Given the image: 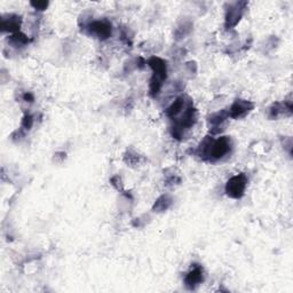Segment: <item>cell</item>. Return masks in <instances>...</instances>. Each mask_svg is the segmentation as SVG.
Returning a JSON list of instances; mask_svg holds the SVG:
<instances>
[{
    "instance_id": "cell-1",
    "label": "cell",
    "mask_w": 293,
    "mask_h": 293,
    "mask_svg": "<svg viewBox=\"0 0 293 293\" xmlns=\"http://www.w3.org/2000/svg\"><path fill=\"white\" fill-rule=\"evenodd\" d=\"M232 142L229 136H220L213 139L212 136H205L197 148L198 157L206 162H217L230 153Z\"/></svg>"
},
{
    "instance_id": "cell-2",
    "label": "cell",
    "mask_w": 293,
    "mask_h": 293,
    "mask_svg": "<svg viewBox=\"0 0 293 293\" xmlns=\"http://www.w3.org/2000/svg\"><path fill=\"white\" fill-rule=\"evenodd\" d=\"M148 66L153 70V76H151L149 84V94L153 98H156L167 78V64L165 60L158 56H153L148 60Z\"/></svg>"
},
{
    "instance_id": "cell-3",
    "label": "cell",
    "mask_w": 293,
    "mask_h": 293,
    "mask_svg": "<svg viewBox=\"0 0 293 293\" xmlns=\"http://www.w3.org/2000/svg\"><path fill=\"white\" fill-rule=\"evenodd\" d=\"M180 117H177L174 121V125L171 128V134L175 140L181 141L185 136L186 132L189 131L190 128L194 127L198 118V112L197 109L192 107V104L186 108L183 111L179 114Z\"/></svg>"
},
{
    "instance_id": "cell-4",
    "label": "cell",
    "mask_w": 293,
    "mask_h": 293,
    "mask_svg": "<svg viewBox=\"0 0 293 293\" xmlns=\"http://www.w3.org/2000/svg\"><path fill=\"white\" fill-rule=\"evenodd\" d=\"M82 29L86 30L87 35H90L99 40H107L112 35V25L108 20H92L82 25Z\"/></svg>"
},
{
    "instance_id": "cell-5",
    "label": "cell",
    "mask_w": 293,
    "mask_h": 293,
    "mask_svg": "<svg viewBox=\"0 0 293 293\" xmlns=\"http://www.w3.org/2000/svg\"><path fill=\"white\" fill-rule=\"evenodd\" d=\"M247 183H249V179L245 173L236 174L229 179L226 183V187H224L226 195L229 198L241 199L245 195Z\"/></svg>"
},
{
    "instance_id": "cell-6",
    "label": "cell",
    "mask_w": 293,
    "mask_h": 293,
    "mask_svg": "<svg viewBox=\"0 0 293 293\" xmlns=\"http://www.w3.org/2000/svg\"><path fill=\"white\" fill-rule=\"evenodd\" d=\"M246 6V2H236L229 5L226 11V15H224V27H226V30H230L238 24V22L241 21L243 14L245 12Z\"/></svg>"
},
{
    "instance_id": "cell-7",
    "label": "cell",
    "mask_w": 293,
    "mask_h": 293,
    "mask_svg": "<svg viewBox=\"0 0 293 293\" xmlns=\"http://www.w3.org/2000/svg\"><path fill=\"white\" fill-rule=\"evenodd\" d=\"M254 109V103L251 101L238 99L228 109V116L231 119H241L247 116Z\"/></svg>"
},
{
    "instance_id": "cell-8",
    "label": "cell",
    "mask_w": 293,
    "mask_h": 293,
    "mask_svg": "<svg viewBox=\"0 0 293 293\" xmlns=\"http://www.w3.org/2000/svg\"><path fill=\"white\" fill-rule=\"evenodd\" d=\"M204 268L200 265H194L189 272L186 274L185 285L188 290H195L197 286L204 282Z\"/></svg>"
},
{
    "instance_id": "cell-9",
    "label": "cell",
    "mask_w": 293,
    "mask_h": 293,
    "mask_svg": "<svg viewBox=\"0 0 293 293\" xmlns=\"http://www.w3.org/2000/svg\"><path fill=\"white\" fill-rule=\"evenodd\" d=\"M228 118H229L228 110H221V111L211 114L208 119L211 134L215 135V134H219L221 131H223L224 123L227 122Z\"/></svg>"
},
{
    "instance_id": "cell-10",
    "label": "cell",
    "mask_w": 293,
    "mask_h": 293,
    "mask_svg": "<svg viewBox=\"0 0 293 293\" xmlns=\"http://www.w3.org/2000/svg\"><path fill=\"white\" fill-rule=\"evenodd\" d=\"M22 25V17L16 14H8L2 18V31L3 32H11V34H16L20 32V27Z\"/></svg>"
},
{
    "instance_id": "cell-11",
    "label": "cell",
    "mask_w": 293,
    "mask_h": 293,
    "mask_svg": "<svg viewBox=\"0 0 293 293\" xmlns=\"http://www.w3.org/2000/svg\"><path fill=\"white\" fill-rule=\"evenodd\" d=\"M189 105H191V101H186L185 96H180L166 109V116L173 121Z\"/></svg>"
},
{
    "instance_id": "cell-12",
    "label": "cell",
    "mask_w": 293,
    "mask_h": 293,
    "mask_svg": "<svg viewBox=\"0 0 293 293\" xmlns=\"http://www.w3.org/2000/svg\"><path fill=\"white\" fill-rule=\"evenodd\" d=\"M292 103L291 101H285V102H276L274 103L269 109V118L276 119L281 116L292 113Z\"/></svg>"
},
{
    "instance_id": "cell-13",
    "label": "cell",
    "mask_w": 293,
    "mask_h": 293,
    "mask_svg": "<svg viewBox=\"0 0 293 293\" xmlns=\"http://www.w3.org/2000/svg\"><path fill=\"white\" fill-rule=\"evenodd\" d=\"M173 204V198L168 194L162 195L156 199L155 204L153 205V212L156 213H162L167 211L169 208H171Z\"/></svg>"
},
{
    "instance_id": "cell-14",
    "label": "cell",
    "mask_w": 293,
    "mask_h": 293,
    "mask_svg": "<svg viewBox=\"0 0 293 293\" xmlns=\"http://www.w3.org/2000/svg\"><path fill=\"white\" fill-rule=\"evenodd\" d=\"M192 26H194V24H192L190 20H185L181 23H179L175 31H174V38H175V40L185 39L188 35H190V32L192 31Z\"/></svg>"
},
{
    "instance_id": "cell-15",
    "label": "cell",
    "mask_w": 293,
    "mask_h": 293,
    "mask_svg": "<svg viewBox=\"0 0 293 293\" xmlns=\"http://www.w3.org/2000/svg\"><path fill=\"white\" fill-rule=\"evenodd\" d=\"M30 39L27 38V37L22 34V32H16V34H13L11 37L8 38V43L9 45L12 46V47H15V48H21V47H24L27 44L30 43Z\"/></svg>"
},
{
    "instance_id": "cell-16",
    "label": "cell",
    "mask_w": 293,
    "mask_h": 293,
    "mask_svg": "<svg viewBox=\"0 0 293 293\" xmlns=\"http://www.w3.org/2000/svg\"><path fill=\"white\" fill-rule=\"evenodd\" d=\"M124 162L130 165V166H137L142 162V156L134 150H127L126 154L124 155Z\"/></svg>"
},
{
    "instance_id": "cell-17",
    "label": "cell",
    "mask_w": 293,
    "mask_h": 293,
    "mask_svg": "<svg viewBox=\"0 0 293 293\" xmlns=\"http://www.w3.org/2000/svg\"><path fill=\"white\" fill-rule=\"evenodd\" d=\"M165 185L167 187H174L177 185H180L181 178L175 173H168V171L165 172Z\"/></svg>"
},
{
    "instance_id": "cell-18",
    "label": "cell",
    "mask_w": 293,
    "mask_h": 293,
    "mask_svg": "<svg viewBox=\"0 0 293 293\" xmlns=\"http://www.w3.org/2000/svg\"><path fill=\"white\" fill-rule=\"evenodd\" d=\"M32 126H34V116L30 113H25L21 123V130L30 131Z\"/></svg>"
},
{
    "instance_id": "cell-19",
    "label": "cell",
    "mask_w": 293,
    "mask_h": 293,
    "mask_svg": "<svg viewBox=\"0 0 293 293\" xmlns=\"http://www.w3.org/2000/svg\"><path fill=\"white\" fill-rule=\"evenodd\" d=\"M30 5L36 9V11L43 12V11H45L46 8L48 7L49 3L48 2H31Z\"/></svg>"
},
{
    "instance_id": "cell-20",
    "label": "cell",
    "mask_w": 293,
    "mask_h": 293,
    "mask_svg": "<svg viewBox=\"0 0 293 293\" xmlns=\"http://www.w3.org/2000/svg\"><path fill=\"white\" fill-rule=\"evenodd\" d=\"M111 185L116 188L117 190H123V182L119 175H114L113 178H111Z\"/></svg>"
},
{
    "instance_id": "cell-21",
    "label": "cell",
    "mask_w": 293,
    "mask_h": 293,
    "mask_svg": "<svg viewBox=\"0 0 293 293\" xmlns=\"http://www.w3.org/2000/svg\"><path fill=\"white\" fill-rule=\"evenodd\" d=\"M23 100H24L25 102L32 103L35 101V96L32 93H30V92H26V93H24V95H23Z\"/></svg>"
}]
</instances>
